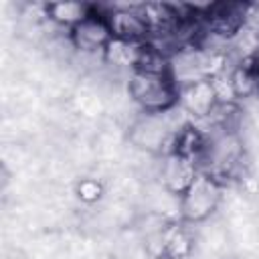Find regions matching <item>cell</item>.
<instances>
[{
	"mask_svg": "<svg viewBox=\"0 0 259 259\" xmlns=\"http://www.w3.org/2000/svg\"><path fill=\"white\" fill-rule=\"evenodd\" d=\"M111 28L103 20H99L93 14H89L85 20L75 24L73 36H75L77 47H81V49H97L107 40V32Z\"/></svg>",
	"mask_w": 259,
	"mask_h": 259,
	"instance_id": "cell-2",
	"label": "cell"
},
{
	"mask_svg": "<svg viewBox=\"0 0 259 259\" xmlns=\"http://www.w3.org/2000/svg\"><path fill=\"white\" fill-rule=\"evenodd\" d=\"M134 95L150 109H164L174 101L172 85L164 75L138 73L134 79Z\"/></svg>",
	"mask_w": 259,
	"mask_h": 259,
	"instance_id": "cell-1",
	"label": "cell"
}]
</instances>
